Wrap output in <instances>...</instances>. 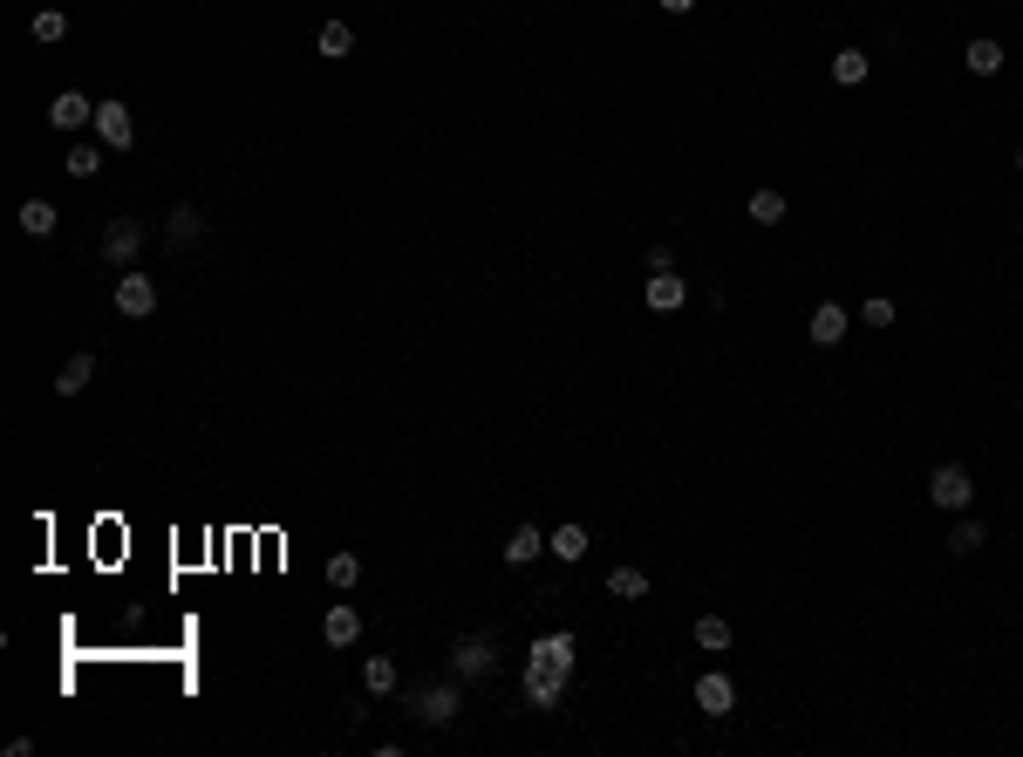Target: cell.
Instances as JSON below:
<instances>
[{"label":"cell","mask_w":1023,"mask_h":757,"mask_svg":"<svg viewBox=\"0 0 1023 757\" xmlns=\"http://www.w3.org/2000/svg\"><path fill=\"white\" fill-rule=\"evenodd\" d=\"M314 48H321V62H348V55H355V28H348V21H321Z\"/></svg>","instance_id":"obj_16"},{"label":"cell","mask_w":1023,"mask_h":757,"mask_svg":"<svg viewBox=\"0 0 1023 757\" xmlns=\"http://www.w3.org/2000/svg\"><path fill=\"white\" fill-rule=\"evenodd\" d=\"M1010 55H1003V41H989V35H976L969 41V76H996Z\"/></svg>","instance_id":"obj_21"},{"label":"cell","mask_w":1023,"mask_h":757,"mask_svg":"<svg viewBox=\"0 0 1023 757\" xmlns=\"http://www.w3.org/2000/svg\"><path fill=\"white\" fill-rule=\"evenodd\" d=\"M396 682H403L396 655H362V689L369 696H396Z\"/></svg>","instance_id":"obj_15"},{"label":"cell","mask_w":1023,"mask_h":757,"mask_svg":"<svg viewBox=\"0 0 1023 757\" xmlns=\"http://www.w3.org/2000/svg\"><path fill=\"white\" fill-rule=\"evenodd\" d=\"M648 273H676V246H648Z\"/></svg>","instance_id":"obj_30"},{"label":"cell","mask_w":1023,"mask_h":757,"mask_svg":"<svg viewBox=\"0 0 1023 757\" xmlns=\"http://www.w3.org/2000/svg\"><path fill=\"white\" fill-rule=\"evenodd\" d=\"M96 144H110V151H130V144H137V116H130V103H116V96L96 103Z\"/></svg>","instance_id":"obj_4"},{"label":"cell","mask_w":1023,"mask_h":757,"mask_svg":"<svg viewBox=\"0 0 1023 757\" xmlns=\"http://www.w3.org/2000/svg\"><path fill=\"white\" fill-rule=\"evenodd\" d=\"M662 7H669V14H696V0H662Z\"/></svg>","instance_id":"obj_31"},{"label":"cell","mask_w":1023,"mask_h":757,"mask_svg":"<svg viewBox=\"0 0 1023 757\" xmlns=\"http://www.w3.org/2000/svg\"><path fill=\"white\" fill-rule=\"evenodd\" d=\"M539 553H546V532L532 526V519H526V526H512V539H505V567H532Z\"/></svg>","instance_id":"obj_14"},{"label":"cell","mask_w":1023,"mask_h":757,"mask_svg":"<svg viewBox=\"0 0 1023 757\" xmlns=\"http://www.w3.org/2000/svg\"><path fill=\"white\" fill-rule=\"evenodd\" d=\"M103 157H110V144H76V151L62 157V171H69V178H96Z\"/></svg>","instance_id":"obj_24"},{"label":"cell","mask_w":1023,"mask_h":757,"mask_svg":"<svg viewBox=\"0 0 1023 757\" xmlns=\"http://www.w3.org/2000/svg\"><path fill=\"white\" fill-rule=\"evenodd\" d=\"M89 382H96V355L82 348V355H69V362H62V376H55V396H82Z\"/></svg>","instance_id":"obj_17"},{"label":"cell","mask_w":1023,"mask_h":757,"mask_svg":"<svg viewBox=\"0 0 1023 757\" xmlns=\"http://www.w3.org/2000/svg\"><path fill=\"white\" fill-rule=\"evenodd\" d=\"M144 219H116L110 232H103V260L110 266H137V253H144Z\"/></svg>","instance_id":"obj_6"},{"label":"cell","mask_w":1023,"mask_h":757,"mask_svg":"<svg viewBox=\"0 0 1023 757\" xmlns=\"http://www.w3.org/2000/svg\"><path fill=\"white\" fill-rule=\"evenodd\" d=\"M498 669V648L485 642V635H464V642L451 648V676L457 682H471V676H492Z\"/></svg>","instance_id":"obj_5"},{"label":"cell","mask_w":1023,"mask_h":757,"mask_svg":"<svg viewBox=\"0 0 1023 757\" xmlns=\"http://www.w3.org/2000/svg\"><path fill=\"white\" fill-rule=\"evenodd\" d=\"M410 710H417L423 723H437V730H444V723H457V676L437 682V689H417V696H410Z\"/></svg>","instance_id":"obj_7"},{"label":"cell","mask_w":1023,"mask_h":757,"mask_svg":"<svg viewBox=\"0 0 1023 757\" xmlns=\"http://www.w3.org/2000/svg\"><path fill=\"white\" fill-rule=\"evenodd\" d=\"M321 635H328V648H355V642H362V614H355L348 601H335V607H328V621H321Z\"/></svg>","instance_id":"obj_12"},{"label":"cell","mask_w":1023,"mask_h":757,"mask_svg":"<svg viewBox=\"0 0 1023 757\" xmlns=\"http://www.w3.org/2000/svg\"><path fill=\"white\" fill-rule=\"evenodd\" d=\"M928 498H935L942 512H969V498H976V478H969V464H935V478H928Z\"/></svg>","instance_id":"obj_2"},{"label":"cell","mask_w":1023,"mask_h":757,"mask_svg":"<svg viewBox=\"0 0 1023 757\" xmlns=\"http://www.w3.org/2000/svg\"><path fill=\"white\" fill-rule=\"evenodd\" d=\"M116 314H130V321H151L157 314V280L151 273L123 266V280H116Z\"/></svg>","instance_id":"obj_3"},{"label":"cell","mask_w":1023,"mask_h":757,"mask_svg":"<svg viewBox=\"0 0 1023 757\" xmlns=\"http://www.w3.org/2000/svg\"><path fill=\"white\" fill-rule=\"evenodd\" d=\"M607 594H614V601H642V594H648V573L642 567H614V573H607Z\"/></svg>","instance_id":"obj_25"},{"label":"cell","mask_w":1023,"mask_h":757,"mask_svg":"<svg viewBox=\"0 0 1023 757\" xmlns=\"http://www.w3.org/2000/svg\"><path fill=\"white\" fill-rule=\"evenodd\" d=\"M573 676V642L567 635H546V642L532 648V662H526V696L532 703H553L560 689H567Z\"/></svg>","instance_id":"obj_1"},{"label":"cell","mask_w":1023,"mask_h":757,"mask_svg":"<svg viewBox=\"0 0 1023 757\" xmlns=\"http://www.w3.org/2000/svg\"><path fill=\"white\" fill-rule=\"evenodd\" d=\"M696 710H703V717H730V710H737V682L717 676V669L696 676Z\"/></svg>","instance_id":"obj_8"},{"label":"cell","mask_w":1023,"mask_h":757,"mask_svg":"<svg viewBox=\"0 0 1023 757\" xmlns=\"http://www.w3.org/2000/svg\"><path fill=\"white\" fill-rule=\"evenodd\" d=\"M28 35H35L41 48H48V41H62V35H69V14H62V7H35V21H28Z\"/></svg>","instance_id":"obj_26"},{"label":"cell","mask_w":1023,"mask_h":757,"mask_svg":"<svg viewBox=\"0 0 1023 757\" xmlns=\"http://www.w3.org/2000/svg\"><path fill=\"white\" fill-rule=\"evenodd\" d=\"M642 301L655 307V314H676L682 301H689V287H682L676 273H648V287H642Z\"/></svg>","instance_id":"obj_13"},{"label":"cell","mask_w":1023,"mask_h":757,"mask_svg":"<svg viewBox=\"0 0 1023 757\" xmlns=\"http://www.w3.org/2000/svg\"><path fill=\"white\" fill-rule=\"evenodd\" d=\"M48 123H55V130H82V123H96V103H89L82 89H62V96L48 103Z\"/></svg>","instance_id":"obj_10"},{"label":"cell","mask_w":1023,"mask_h":757,"mask_svg":"<svg viewBox=\"0 0 1023 757\" xmlns=\"http://www.w3.org/2000/svg\"><path fill=\"white\" fill-rule=\"evenodd\" d=\"M1017 171H1023V151H1017Z\"/></svg>","instance_id":"obj_32"},{"label":"cell","mask_w":1023,"mask_h":757,"mask_svg":"<svg viewBox=\"0 0 1023 757\" xmlns=\"http://www.w3.org/2000/svg\"><path fill=\"white\" fill-rule=\"evenodd\" d=\"M546 553L567 560V567H573V560H587V526H560L553 539H546Z\"/></svg>","instance_id":"obj_23"},{"label":"cell","mask_w":1023,"mask_h":757,"mask_svg":"<svg viewBox=\"0 0 1023 757\" xmlns=\"http://www.w3.org/2000/svg\"><path fill=\"white\" fill-rule=\"evenodd\" d=\"M696 648L723 655V648H730V621H723V614H696Z\"/></svg>","instance_id":"obj_27"},{"label":"cell","mask_w":1023,"mask_h":757,"mask_svg":"<svg viewBox=\"0 0 1023 757\" xmlns=\"http://www.w3.org/2000/svg\"><path fill=\"white\" fill-rule=\"evenodd\" d=\"M860 321H867V328H894V301H887V294H873V301L860 307Z\"/></svg>","instance_id":"obj_29"},{"label":"cell","mask_w":1023,"mask_h":757,"mask_svg":"<svg viewBox=\"0 0 1023 757\" xmlns=\"http://www.w3.org/2000/svg\"><path fill=\"white\" fill-rule=\"evenodd\" d=\"M846 328H853V321H846V307H839V301H819V307H812V328H805V335L819 341V348H839V341H846Z\"/></svg>","instance_id":"obj_11"},{"label":"cell","mask_w":1023,"mask_h":757,"mask_svg":"<svg viewBox=\"0 0 1023 757\" xmlns=\"http://www.w3.org/2000/svg\"><path fill=\"white\" fill-rule=\"evenodd\" d=\"M164 239H171L178 253H185V246H198V239H205V212H198L191 198H185V205H171V212H164Z\"/></svg>","instance_id":"obj_9"},{"label":"cell","mask_w":1023,"mask_h":757,"mask_svg":"<svg viewBox=\"0 0 1023 757\" xmlns=\"http://www.w3.org/2000/svg\"><path fill=\"white\" fill-rule=\"evenodd\" d=\"M751 226H785V191H771V185L751 191Z\"/></svg>","instance_id":"obj_22"},{"label":"cell","mask_w":1023,"mask_h":757,"mask_svg":"<svg viewBox=\"0 0 1023 757\" xmlns=\"http://www.w3.org/2000/svg\"><path fill=\"white\" fill-rule=\"evenodd\" d=\"M355 580H362V560L355 553H335L328 560V587H355Z\"/></svg>","instance_id":"obj_28"},{"label":"cell","mask_w":1023,"mask_h":757,"mask_svg":"<svg viewBox=\"0 0 1023 757\" xmlns=\"http://www.w3.org/2000/svg\"><path fill=\"white\" fill-rule=\"evenodd\" d=\"M867 76H873V55H860V48H839V55H833V82H839V89H860Z\"/></svg>","instance_id":"obj_20"},{"label":"cell","mask_w":1023,"mask_h":757,"mask_svg":"<svg viewBox=\"0 0 1023 757\" xmlns=\"http://www.w3.org/2000/svg\"><path fill=\"white\" fill-rule=\"evenodd\" d=\"M983 519H969V512H955V526H948V553L955 560H969V553H983Z\"/></svg>","instance_id":"obj_18"},{"label":"cell","mask_w":1023,"mask_h":757,"mask_svg":"<svg viewBox=\"0 0 1023 757\" xmlns=\"http://www.w3.org/2000/svg\"><path fill=\"white\" fill-rule=\"evenodd\" d=\"M14 219H21V232H28V239H48V232L62 226V212H55V205H48V198H28V205H21V212H14Z\"/></svg>","instance_id":"obj_19"}]
</instances>
